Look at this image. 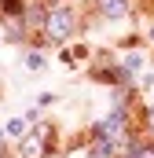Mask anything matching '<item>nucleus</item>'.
Masks as SVG:
<instances>
[{
    "label": "nucleus",
    "instance_id": "f257e3e1",
    "mask_svg": "<svg viewBox=\"0 0 154 158\" xmlns=\"http://www.w3.org/2000/svg\"><path fill=\"white\" fill-rule=\"evenodd\" d=\"M44 33H48V40H55V44H63V40L70 37L77 30V15L70 4H51L48 11H44V26H40Z\"/></svg>",
    "mask_w": 154,
    "mask_h": 158
},
{
    "label": "nucleus",
    "instance_id": "f03ea898",
    "mask_svg": "<svg viewBox=\"0 0 154 158\" xmlns=\"http://www.w3.org/2000/svg\"><path fill=\"white\" fill-rule=\"evenodd\" d=\"M51 136H55V125H51V121H37V125L22 136L18 155H22V158H44L48 147H51Z\"/></svg>",
    "mask_w": 154,
    "mask_h": 158
},
{
    "label": "nucleus",
    "instance_id": "7ed1b4c3",
    "mask_svg": "<svg viewBox=\"0 0 154 158\" xmlns=\"http://www.w3.org/2000/svg\"><path fill=\"white\" fill-rule=\"evenodd\" d=\"M125 132H128V118L125 114H110V118H103V121L92 125V140H107L114 147L125 143Z\"/></svg>",
    "mask_w": 154,
    "mask_h": 158
},
{
    "label": "nucleus",
    "instance_id": "20e7f679",
    "mask_svg": "<svg viewBox=\"0 0 154 158\" xmlns=\"http://www.w3.org/2000/svg\"><path fill=\"white\" fill-rule=\"evenodd\" d=\"M132 7H128V0H99V15H107V19H125Z\"/></svg>",
    "mask_w": 154,
    "mask_h": 158
},
{
    "label": "nucleus",
    "instance_id": "39448f33",
    "mask_svg": "<svg viewBox=\"0 0 154 158\" xmlns=\"http://www.w3.org/2000/svg\"><path fill=\"white\" fill-rule=\"evenodd\" d=\"M22 63H26V70H33V74L44 70V55H40V52H26V59H22Z\"/></svg>",
    "mask_w": 154,
    "mask_h": 158
},
{
    "label": "nucleus",
    "instance_id": "423d86ee",
    "mask_svg": "<svg viewBox=\"0 0 154 158\" xmlns=\"http://www.w3.org/2000/svg\"><path fill=\"white\" fill-rule=\"evenodd\" d=\"M125 158H154V151H151V147H143V143H128Z\"/></svg>",
    "mask_w": 154,
    "mask_h": 158
},
{
    "label": "nucleus",
    "instance_id": "0eeeda50",
    "mask_svg": "<svg viewBox=\"0 0 154 158\" xmlns=\"http://www.w3.org/2000/svg\"><path fill=\"white\" fill-rule=\"evenodd\" d=\"M0 11L4 15H22L26 7H22V0H0Z\"/></svg>",
    "mask_w": 154,
    "mask_h": 158
},
{
    "label": "nucleus",
    "instance_id": "6e6552de",
    "mask_svg": "<svg viewBox=\"0 0 154 158\" xmlns=\"http://www.w3.org/2000/svg\"><path fill=\"white\" fill-rule=\"evenodd\" d=\"M7 132L11 136H26V118H11L7 121Z\"/></svg>",
    "mask_w": 154,
    "mask_h": 158
},
{
    "label": "nucleus",
    "instance_id": "1a4fd4ad",
    "mask_svg": "<svg viewBox=\"0 0 154 158\" xmlns=\"http://www.w3.org/2000/svg\"><path fill=\"white\" fill-rule=\"evenodd\" d=\"M140 63H143L140 55H128V59H125V70H140Z\"/></svg>",
    "mask_w": 154,
    "mask_h": 158
},
{
    "label": "nucleus",
    "instance_id": "9d476101",
    "mask_svg": "<svg viewBox=\"0 0 154 158\" xmlns=\"http://www.w3.org/2000/svg\"><path fill=\"white\" fill-rule=\"evenodd\" d=\"M0 143H4V132H0Z\"/></svg>",
    "mask_w": 154,
    "mask_h": 158
},
{
    "label": "nucleus",
    "instance_id": "9b49d317",
    "mask_svg": "<svg viewBox=\"0 0 154 158\" xmlns=\"http://www.w3.org/2000/svg\"><path fill=\"white\" fill-rule=\"evenodd\" d=\"M151 40H154V30H151Z\"/></svg>",
    "mask_w": 154,
    "mask_h": 158
}]
</instances>
